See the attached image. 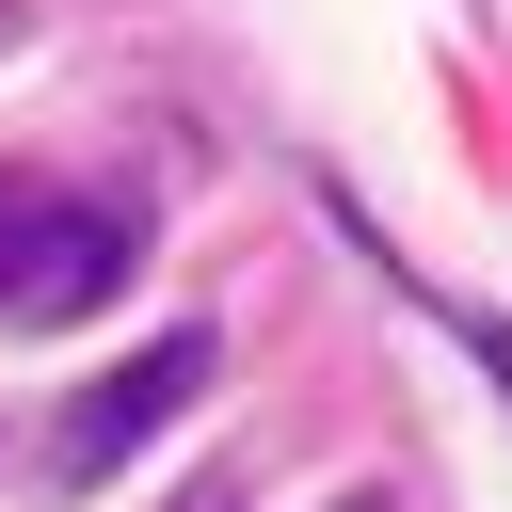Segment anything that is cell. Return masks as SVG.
<instances>
[{
  "label": "cell",
  "mask_w": 512,
  "mask_h": 512,
  "mask_svg": "<svg viewBox=\"0 0 512 512\" xmlns=\"http://www.w3.org/2000/svg\"><path fill=\"white\" fill-rule=\"evenodd\" d=\"M112 288H128V208H48V240L16 272V320H80Z\"/></svg>",
  "instance_id": "7a4b0ae2"
},
{
  "label": "cell",
  "mask_w": 512,
  "mask_h": 512,
  "mask_svg": "<svg viewBox=\"0 0 512 512\" xmlns=\"http://www.w3.org/2000/svg\"><path fill=\"white\" fill-rule=\"evenodd\" d=\"M48 208H64V192H32V176H0V304H16V272H32V240H48Z\"/></svg>",
  "instance_id": "3957f363"
},
{
  "label": "cell",
  "mask_w": 512,
  "mask_h": 512,
  "mask_svg": "<svg viewBox=\"0 0 512 512\" xmlns=\"http://www.w3.org/2000/svg\"><path fill=\"white\" fill-rule=\"evenodd\" d=\"M176 512H240V496H224V480H192V496H176Z\"/></svg>",
  "instance_id": "277c9868"
},
{
  "label": "cell",
  "mask_w": 512,
  "mask_h": 512,
  "mask_svg": "<svg viewBox=\"0 0 512 512\" xmlns=\"http://www.w3.org/2000/svg\"><path fill=\"white\" fill-rule=\"evenodd\" d=\"M208 368H224V336H208V320H176V336H144L128 368H96V384L64 400V432H48V464H64V480H112V464H128L144 432H176V416L208 400Z\"/></svg>",
  "instance_id": "6da1fadb"
}]
</instances>
